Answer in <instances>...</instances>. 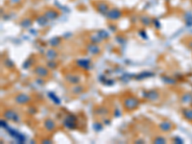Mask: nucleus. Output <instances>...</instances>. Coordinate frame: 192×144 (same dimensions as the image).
Instances as JSON below:
<instances>
[{"label":"nucleus","instance_id":"obj_1","mask_svg":"<svg viewBox=\"0 0 192 144\" xmlns=\"http://www.w3.org/2000/svg\"><path fill=\"white\" fill-rule=\"evenodd\" d=\"M123 105H124V108L127 109V111H132L139 106V100L137 99L136 97L130 96V97L125 98L124 101H123Z\"/></svg>","mask_w":192,"mask_h":144},{"label":"nucleus","instance_id":"obj_2","mask_svg":"<svg viewBox=\"0 0 192 144\" xmlns=\"http://www.w3.org/2000/svg\"><path fill=\"white\" fill-rule=\"evenodd\" d=\"M4 117L8 120H12L14 122H18L19 121V116L16 111H12V109H7L4 111Z\"/></svg>","mask_w":192,"mask_h":144},{"label":"nucleus","instance_id":"obj_3","mask_svg":"<svg viewBox=\"0 0 192 144\" xmlns=\"http://www.w3.org/2000/svg\"><path fill=\"white\" fill-rule=\"evenodd\" d=\"M64 125L67 129H75L76 128V117L73 115H67L64 121Z\"/></svg>","mask_w":192,"mask_h":144},{"label":"nucleus","instance_id":"obj_4","mask_svg":"<svg viewBox=\"0 0 192 144\" xmlns=\"http://www.w3.org/2000/svg\"><path fill=\"white\" fill-rule=\"evenodd\" d=\"M30 100H31V97L25 93H20V94L16 95L15 98L16 103L19 104V105H25V104L29 103Z\"/></svg>","mask_w":192,"mask_h":144},{"label":"nucleus","instance_id":"obj_5","mask_svg":"<svg viewBox=\"0 0 192 144\" xmlns=\"http://www.w3.org/2000/svg\"><path fill=\"white\" fill-rule=\"evenodd\" d=\"M34 72L36 73V75H38L39 77H47L49 72H48V69L45 67V66L42 65H38L37 67L34 69Z\"/></svg>","mask_w":192,"mask_h":144},{"label":"nucleus","instance_id":"obj_6","mask_svg":"<svg viewBox=\"0 0 192 144\" xmlns=\"http://www.w3.org/2000/svg\"><path fill=\"white\" fill-rule=\"evenodd\" d=\"M106 16H107V17L109 19L115 20V19H118L119 17H121L122 14H121V12H120L119 10H117V9H113V10L109 11Z\"/></svg>","mask_w":192,"mask_h":144},{"label":"nucleus","instance_id":"obj_7","mask_svg":"<svg viewBox=\"0 0 192 144\" xmlns=\"http://www.w3.org/2000/svg\"><path fill=\"white\" fill-rule=\"evenodd\" d=\"M144 96H145V98H147V99H149L150 101H156L159 99V93L157 90H155V89H152V90L145 92Z\"/></svg>","mask_w":192,"mask_h":144},{"label":"nucleus","instance_id":"obj_8","mask_svg":"<svg viewBox=\"0 0 192 144\" xmlns=\"http://www.w3.org/2000/svg\"><path fill=\"white\" fill-rule=\"evenodd\" d=\"M159 130L161 132H167L171 131V130L173 129V125H172V123L170 122V121L164 120V121H162V122L159 125Z\"/></svg>","mask_w":192,"mask_h":144},{"label":"nucleus","instance_id":"obj_9","mask_svg":"<svg viewBox=\"0 0 192 144\" xmlns=\"http://www.w3.org/2000/svg\"><path fill=\"white\" fill-rule=\"evenodd\" d=\"M65 79L67 80V82L69 84H73V85H77L81 82V79H80V76L76 74H68Z\"/></svg>","mask_w":192,"mask_h":144},{"label":"nucleus","instance_id":"obj_10","mask_svg":"<svg viewBox=\"0 0 192 144\" xmlns=\"http://www.w3.org/2000/svg\"><path fill=\"white\" fill-rule=\"evenodd\" d=\"M44 128L48 132H52L56 129V123L52 119H46L44 122Z\"/></svg>","mask_w":192,"mask_h":144},{"label":"nucleus","instance_id":"obj_11","mask_svg":"<svg viewBox=\"0 0 192 144\" xmlns=\"http://www.w3.org/2000/svg\"><path fill=\"white\" fill-rule=\"evenodd\" d=\"M96 8H97V10H98L100 13L103 14H107V13L109 12V6L104 2L97 3Z\"/></svg>","mask_w":192,"mask_h":144},{"label":"nucleus","instance_id":"obj_12","mask_svg":"<svg viewBox=\"0 0 192 144\" xmlns=\"http://www.w3.org/2000/svg\"><path fill=\"white\" fill-rule=\"evenodd\" d=\"M88 50L90 54H92V55H96V54L100 53V48L95 44V43H91V44L88 45Z\"/></svg>","mask_w":192,"mask_h":144},{"label":"nucleus","instance_id":"obj_13","mask_svg":"<svg viewBox=\"0 0 192 144\" xmlns=\"http://www.w3.org/2000/svg\"><path fill=\"white\" fill-rule=\"evenodd\" d=\"M57 57H58V53L54 49H49L46 52V58L49 60H55L57 59Z\"/></svg>","mask_w":192,"mask_h":144},{"label":"nucleus","instance_id":"obj_14","mask_svg":"<svg viewBox=\"0 0 192 144\" xmlns=\"http://www.w3.org/2000/svg\"><path fill=\"white\" fill-rule=\"evenodd\" d=\"M183 116L186 120L192 121V109H183Z\"/></svg>","mask_w":192,"mask_h":144},{"label":"nucleus","instance_id":"obj_15","mask_svg":"<svg viewBox=\"0 0 192 144\" xmlns=\"http://www.w3.org/2000/svg\"><path fill=\"white\" fill-rule=\"evenodd\" d=\"M95 113L97 115H105V114H108L109 113V111L107 108H105V107H100L95 111Z\"/></svg>","mask_w":192,"mask_h":144},{"label":"nucleus","instance_id":"obj_16","mask_svg":"<svg viewBox=\"0 0 192 144\" xmlns=\"http://www.w3.org/2000/svg\"><path fill=\"white\" fill-rule=\"evenodd\" d=\"M78 65H80V67L88 69V66H90V62L87 60H78Z\"/></svg>","mask_w":192,"mask_h":144},{"label":"nucleus","instance_id":"obj_17","mask_svg":"<svg viewBox=\"0 0 192 144\" xmlns=\"http://www.w3.org/2000/svg\"><path fill=\"white\" fill-rule=\"evenodd\" d=\"M83 89H84V88H83V86H74L72 92H73L74 94H79V93H81V92L83 91Z\"/></svg>","mask_w":192,"mask_h":144},{"label":"nucleus","instance_id":"obj_18","mask_svg":"<svg viewBox=\"0 0 192 144\" xmlns=\"http://www.w3.org/2000/svg\"><path fill=\"white\" fill-rule=\"evenodd\" d=\"M154 143H159V144L166 143V139L164 137H157L155 138Z\"/></svg>","mask_w":192,"mask_h":144},{"label":"nucleus","instance_id":"obj_19","mask_svg":"<svg viewBox=\"0 0 192 144\" xmlns=\"http://www.w3.org/2000/svg\"><path fill=\"white\" fill-rule=\"evenodd\" d=\"M60 42V39H58V37H54V39H52L50 40V44L52 46H56L58 45Z\"/></svg>","mask_w":192,"mask_h":144},{"label":"nucleus","instance_id":"obj_20","mask_svg":"<svg viewBox=\"0 0 192 144\" xmlns=\"http://www.w3.org/2000/svg\"><path fill=\"white\" fill-rule=\"evenodd\" d=\"M47 66H48V67H49V68H51V69H54V68H56L57 62H54V60H50V62L47 63Z\"/></svg>","mask_w":192,"mask_h":144},{"label":"nucleus","instance_id":"obj_21","mask_svg":"<svg viewBox=\"0 0 192 144\" xmlns=\"http://www.w3.org/2000/svg\"><path fill=\"white\" fill-rule=\"evenodd\" d=\"M191 105H192V101H191Z\"/></svg>","mask_w":192,"mask_h":144},{"label":"nucleus","instance_id":"obj_22","mask_svg":"<svg viewBox=\"0 0 192 144\" xmlns=\"http://www.w3.org/2000/svg\"><path fill=\"white\" fill-rule=\"evenodd\" d=\"M191 2H192V0H191Z\"/></svg>","mask_w":192,"mask_h":144}]
</instances>
